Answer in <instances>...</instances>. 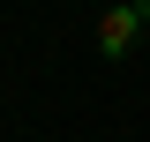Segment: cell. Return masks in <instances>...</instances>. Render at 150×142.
<instances>
[{"mask_svg":"<svg viewBox=\"0 0 150 142\" xmlns=\"http://www.w3.org/2000/svg\"><path fill=\"white\" fill-rule=\"evenodd\" d=\"M143 30H150V0H120V8H105V22H98V53L105 60H128Z\"/></svg>","mask_w":150,"mask_h":142,"instance_id":"1","label":"cell"},{"mask_svg":"<svg viewBox=\"0 0 150 142\" xmlns=\"http://www.w3.org/2000/svg\"><path fill=\"white\" fill-rule=\"evenodd\" d=\"M105 8H120V0H105Z\"/></svg>","mask_w":150,"mask_h":142,"instance_id":"2","label":"cell"}]
</instances>
